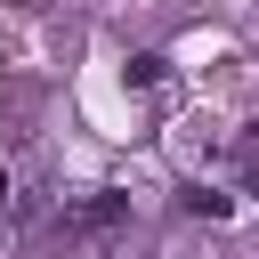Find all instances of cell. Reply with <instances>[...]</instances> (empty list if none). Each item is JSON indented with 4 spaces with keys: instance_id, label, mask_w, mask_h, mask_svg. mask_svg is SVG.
<instances>
[{
    "instance_id": "6da1fadb",
    "label": "cell",
    "mask_w": 259,
    "mask_h": 259,
    "mask_svg": "<svg viewBox=\"0 0 259 259\" xmlns=\"http://www.w3.org/2000/svg\"><path fill=\"white\" fill-rule=\"evenodd\" d=\"M170 146H178L186 162H219V146H227V130H219V121H202V113H186V121L170 130Z\"/></svg>"
},
{
    "instance_id": "7a4b0ae2",
    "label": "cell",
    "mask_w": 259,
    "mask_h": 259,
    "mask_svg": "<svg viewBox=\"0 0 259 259\" xmlns=\"http://www.w3.org/2000/svg\"><path fill=\"white\" fill-rule=\"evenodd\" d=\"M121 219H130V202H121L113 186H97L89 202H73V227H121Z\"/></svg>"
},
{
    "instance_id": "3957f363",
    "label": "cell",
    "mask_w": 259,
    "mask_h": 259,
    "mask_svg": "<svg viewBox=\"0 0 259 259\" xmlns=\"http://www.w3.org/2000/svg\"><path fill=\"white\" fill-rule=\"evenodd\" d=\"M186 210H202V219H235V194L210 186V178H194V186H186Z\"/></svg>"
},
{
    "instance_id": "277c9868",
    "label": "cell",
    "mask_w": 259,
    "mask_h": 259,
    "mask_svg": "<svg viewBox=\"0 0 259 259\" xmlns=\"http://www.w3.org/2000/svg\"><path fill=\"white\" fill-rule=\"evenodd\" d=\"M170 81V57H130V89H162Z\"/></svg>"
},
{
    "instance_id": "5b68a950",
    "label": "cell",
    "mask_w": 259,
    "mask_h": 259,
    "mask_svg": "<svg viewBox=\"0 0 259 259\" xmlns=\"http://www.w3.org/2000/svg\"><path fill=\"white\" fill-rule=\"evenodd\" d=\"M243 162H251V186H259V138H243Z\"/></svg>"
},
{
    "instance_id": "8992f818",
    "label": "cell",
    "mask_w": 259,
    "mask_h": 259,
    "mask_svg": "<svg viewBox=\"0 0 259 259\" xmlns=\"http://www.w3.org/2000/svg\"><path fill=\"white\" fill-rule=\"evenodd\" d=\"M0 210H8V170H0Z\"/></svg>"
}]
</instances>
